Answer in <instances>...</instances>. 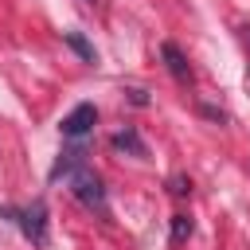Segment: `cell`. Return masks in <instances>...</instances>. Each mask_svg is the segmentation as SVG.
I'll use <instances>...</instances> for the list:
<instances>
[{
  "label": "cell",
  "mask_w": 250,
  "mask_h": 250,
  "mask_svg": "<svg viewBox=\"0 0 250 250\" xmlns=\"http://www.w3.org/2000/svg\"><path fill=\"white\" fill-rule=\"evenodd\" d=\"M129 98H133V105H145L148 98H145V90H129Z\"/></svg>",
  "instance_id": "cell-10"
},
{
  "label": "cell",
  "mask_w": 250,
  "mask_h": 250,
  "mask_svg": "<svg viewBox=\"0 0 250 250\" xmlns=\"http://www.w3.org/2000/svg\"><path fill=\"white\" fill-rule=\"evenodd\" d=\"M160 59H164V66H168V74L176 82H191V66H188V59H184V51L176 43H164L160 47Z\"/></svg>",
  "instance_id": "cell-4"
},
{
  "label": "cell",
  "mask_w": 250,
  "mask_h": 250,
  "mask_svg": "<svg viewBox=\"0 0 250 250\" xmlns=\"http://www.w3.org/2000/svg\"><path fill=\"white\" fill-rule=\"evenodd\" d=\"M78 164H82V152H78V148H70V152H62V160L55 164V172H51V176H62V172H74Z\"/></svg>",
  "instance_id": "cell-7"
},
{
  "label": "cell",
  "mask_w": 250,
  "mask_h": 250,
  "mask_svg": "<svg viewBox=\"0 0 250 250\" xmlns=\"http://www.w3.org/2000/svg\"><path fill=\"white\" fill-rule=\"evenodd\" d=\"M246 86H250V70H246Z\"/></svg>",
  "instance_id": "cell-11"
},
{
  "label": "cell",
  "mask_w": 250,
  "mask_h": 250,
  "mask_svg": "<svg viewBox=\"0 0 250 250\" xmlns=\"http://www.w3.org/2000/svg\"><path fill=\"white\" fill-rule=\"evenodd\" d=\"M20 230H23L35 246H43V242H47V207H43L39 199H35L27 211H20Z\"/></svg>",
  "instance_id": "cell-3"
},
{
  "label": "cell",
  "mask_w": 250,
  "mask_h": 250,
  "mask_svg": "<svg viewBox=\"0 0 250 250\" xmlns=\"http://www.w3.org/2000/svg\"><path fill=\"white\" fill-rule=\"evenodd\" d=\"M66 47H70V51H78L86 62H94V47H90V43H86L78 31H66Z\"/></svg>",
  "instance_id": "cell-6"
},
{
  "label": "cell",
  "mask_w": 250,
  "mask_h": 250,
  "mask_svg": "<svg viewBox=\"0 0 250 250\" xmlns=\"http://www.w3.org/2000/svg\"><path fill=\"white\" fill-rule=\"evenodd\" d=\"M94 121H98V109L90 105V102H82V105H74L66 117H62V137H86L90 129H94Z\"/></svg>",
  "instance_id": "cell-2"
},
{
  "label": "cell",
  "mask_w": 250,
  "mask_h": 250,
  "mask_svg": "<svg viewBox=\"0 0 250 250\" xmlns=\"http://www.w3.org/2000/svg\"><path fill=\"white\" fill-rule=\"evenodd\" d=\"M188 191H191V184L184 176H172V195H188Z\"/></svg>",
  "instance_id": "cell-9"
},
{
  "label": "cell",
  "mask_w": 250,
  "mask_h": 250,
  "mask_svg": "<svg viewBox=\"0 0 250 250\" xmlns=\"http://www.w3.org/2000/svg\"><path fill=\"white\" fill-rule=\"evenodd\" d=\"M113 148H117V152H133V156H145V141H141L133 129L113 133Z\"/></svg>",
  "instance_id": "cell-5"
},
{
  "label": "cell",
  "mask_w": 250,
  "mask_h": 250,
  "mask_svg": "<svg viewBox=\"0 0 250 250\" xmlns=\"http://www.w3.org/2000/svg\"><path fill=\"white\" fill-rule=\"evenodd\" d=\"M191 234V219L188 215H172V242H184Z\"/></svg>",
  "instance_id": "cell-8"
},
{
  "label": "cell",
  "mask_w": 250,
  "mask_h": 250,
  "mask_svg": "<svg viewBox=\"0 0 250 250\" xmlns=\"http://www.w3.org/2000/svg\"><path fill=\"white\" fill-rule=\"evenodd\" d=\"M70 191H74V199H78L82 207L105 211V188H102V180H98L90 168H78V172L70 176Z\"/></svg>",
  "instance_id": "cell-1"
}]
</instances>
